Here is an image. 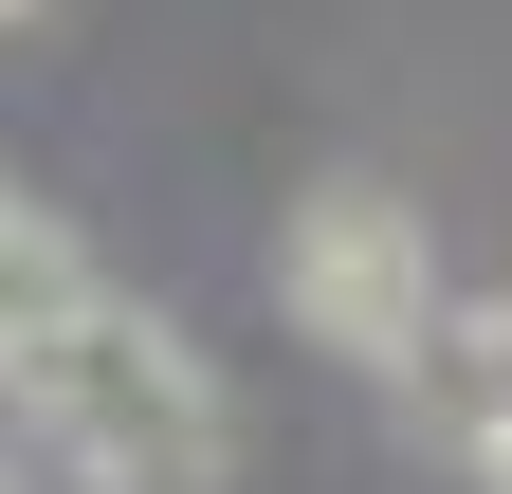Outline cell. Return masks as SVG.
Listing matches in <instances>:
<instances>
[{
    "label": "cell",
    "mask_w": 512,
    "mask_h": 494,
    "mask_svg": "<svg viewBox=\"0 0 512 494\" xmlns=\"http://www.w3.org/2000/svg\"><path fill=\"white\" fill-rule=\"evenodd\" d=\"M0 440L55 458L74 494H220L238 476V403H220L202 330H165L147 293H74L0 366Z\"/></svg>",
    "instance_id": "1"
},
{
    "label": "cell",
    "mask_w": 512,
    "mask_h": 494,
    "mask_svg": "<svg viewBox=\"0 0 512 494\" xmlns=\"http://www.w3.org/2000/svg\"><path fill=\"white\" fill-rule=\"evenodd\" d=\"M275 312L330 348V366H366V385H421V348H439V238H421V202L366 183V165L293 183V220H275Z\"/></svg>",
    "instance_id": "2"
},
{
    "label": "cell",
    "mask_w": 512,
    "mask_h": 494,
    "mask_svg": "<svg viewBox=\"0 0 512 494\" xmlns=\"http://www.w3.org/2000/svg\"><path fill=\"white\" fill-rule=\"evenodd\" d=\"M421 421H458V440H494L512 421V293H439V348H421Z\"/></svg>",
    "instance_id": "3"
},
{
    "label": "cell",
    "mask_w": 512,
    "mask_h": 494,
    "mask_svg": "<svg viewBox=\"0 0 512 494\" xmlns=\"http://www.w3.org/2000/svg\"><path fill=\"white\" fill-rule=\"evenodd\" d=\"M74 293H92V238L55 220L37 183H0V366H19V348H37L55 312H74Z\"/></svg>",
    "instance_id": "4"
},
{
    "label": "cell",
    "mask_w": 512,
    "mask_h": 494,
    "mask_svg": "<svg viewBox=\"0 0 512 494\" xmlns=\"http://www.w3.org/2000/svg\"><path fill=\"white\" fill-rule=\"evenodd\" d=\"M458 458H476V494H512V421H494V440H458Z\"/></svg>",
    "instance_id": "5"
},
{
    "label": "cell",
    "mask_w": 512,
    "mask_h": 494,
    "mask_svg": "<svg viewBox=\"0 0 512 494\" xmlns=\"http://www.w3.org/2000/svg\"><path fill=\"white\" fill-rule=\"evenodd\" d=\"M0 494H19V440H0Z\"/></svg>",
    "instance_id": "6"
},
{
    "label": "cell",
    "mask_w": 512,
    "mask_h": 494,
    "mask_svg": "<svg viewBox=\"0 0 512 494\" xmlns=\"http://www.w3.org/2000/svg\"><path fill=\"white\" fill-rule=\"evenodd\" d=\"M0 19H37V0H0Z\"/></svg>",
    "instance_id": "7"
}]
</instances>
